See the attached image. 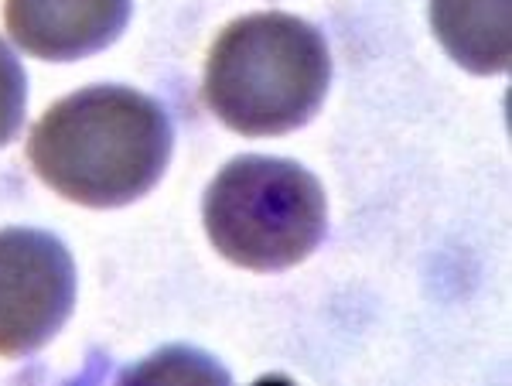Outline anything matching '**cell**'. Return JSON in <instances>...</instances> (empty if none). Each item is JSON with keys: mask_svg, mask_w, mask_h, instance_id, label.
I'll list each match as a JSON object with an SVG mask.
<instances>
[{"mask_svg": "<svg viewBox=\"0 0 512 386\" xmlns=\"http://www.w3.org/2000/svg\"><path fill=\"white\" fill-rule=\"evenodd\" d=\"M175 147L168 110L127 86H86L48 106L28 141L48 188L89 209L137 202L161 182Z\"/></svg>", "mask_w": 512, "mask_h": 386, "instance_id": "1", "label": "cell"}, {"mask_svg": "<svg viewBox=\"0 0 512 386\" xmlns=\"http://www.w3.org/2000/svg\"><path fill=\"white\" fill-rule=\"evenodd\" d=\"M332 86V52L311 21L294 14H246L219 31L205 62V103L246 137L304 127Z\"/></svg>", "mask_w": 512, "mask_h": 386, "instance_id": "2", "label": "cell"}, {"mask_svg": "<svg viewBox=\"0 0 512 386\" xmlns=\"http://www.w3.org/2000/svg\"><path fill=\"white\" fill-rule=\"evenodd\" d=\"M212 246L246 270H287L325 240V188L291 158L243 154L212 178L202 199Z\"/></svg>", "mask_w": 512, "mask_h": 386, "instance_id": "3", "label": "cell"}, {"mask_svg": "<svg viewBox=\"0 0 512 386\" xmlns=\"http://www.w3.org/2000/svg\"><path fill=\"white\" fill-rule=\"evenodd\" d=\"M76 305V260L45 229H0V356H28L55 339Z\"/></svg>", "mask_w": 512, "mask_h": 386, "instance_id": "4", "label": "cell"}, {"mask_svg": "<svg viewBox=\"0 0 512 386\" xmlns=\"http://www.w3.org/2000/svg\"><path fill=\"white\" fill-rule=\"evenodd\" d=\"M134 0H7V31L24 52L48 62H76L113 45Z\"/></svg>", "mask_w": 512, "mask_h": 386, "instance_id": "5", "label": "cell"}, {"mask_svg": "<svg viewBox=\"0 0 512 386\" xmlns=\"http://www.w3.org/2000/svg\"><path fill=\"white\" fill-rule=\"evenodd\" d=\"M512 0H431L434 35L461 69L478 76L506 72L512 62Z\"/></svg>", "mask_w": 512, "mask_h": 386, "instance_id": "6", "label": "cell"}, {"mask_svg": "<svg viewBox=\"0 0 512 386\" xmlns=\"http://www.w3.org/2000/svg\"><path fill=\"white\" fill-rule=\"evenodd\" d=\"M28 103V76H24L18 55L0 41V147L18 137Z\"/></svg>", "mask_w": 512, "mask_h": 386, "instance_id": "7", "label": "cell"}]
</instances>
